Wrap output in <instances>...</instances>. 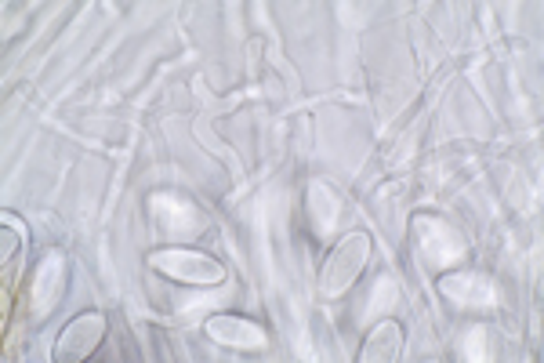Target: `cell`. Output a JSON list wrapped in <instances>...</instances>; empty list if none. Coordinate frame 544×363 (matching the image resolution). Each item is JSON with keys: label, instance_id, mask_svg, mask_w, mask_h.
Masks as SVG:
<instances>
[{"label": "cell", "instance_id": "obj_4", "mask_svg": "<svg viewBox=\"0 0 544 363\" xmlns=\"http://www.w3.org/2000/svg\"><path fill=\"white\" fill-rule=\"evenodd\" d=\"M207 331H211V338L229 345H262V334L254 331L247 320H236V316H214Z\"/></svg>", "mask_w": 544, "mask_h": 363}, {"label": "cell", "instance_id": "obj_3", "mask_svg": "<svg viewBox=\"0 0 544 363\" xmlns=\"http://www.w3.org/2000/svg\"><path fill=\"white\" fill-rule=\"evenodd\" d=\"M98 338H102V316H80L77 324L62 334L59 356H66V360L73 356V360H80V356H88L91 349H95Z\"/></svg>", "mask_w": 544, "mask_h": 363}, {"label": "cell", "instance_id": "obj_1", "mask_svg": "<svg viewBox=\"0 0 544 363\" xmlns=\"http://www.w3.org/2000/svg\"><path fill=\"white\" fill-rule=\"evenodd\" d=\"M164 273L182 276V280H196V284H211V280H222V265L207 255H196V251H164V255L153 258Z\"/></svg>", "mask_w": 544, "mask_h": 363}, {"label": "cell", "instance_id": "obj_2", "mask_svg": "<svg viewBox=\"0 0 544 363\" xmlns=\"http://www.w3.org/2000/svg\"><path fill=\"white\" fill-rule=\"evenodd\" d=\"M363 255H367V240H363V236H349L331 255V262H327V280H323V287H327V291H341V287L352 280V273L360 269Z\"/></svg>", "mask_w": 544, "mask_h": 363}, {"label": "cell", "instance_id": "obj_5", "mask_svg": "<svg viewBox=\"0 0 544 363\" xmlns=\"http://www.w3.org/2000/svg\"><path fill=\"white\" fill-rule=\"evenodd\" d=\"M381 349H385V360H392V356L399 353L396 324H381L378 331H374V338H370L367 349H363V360H381Z\"/></svg>", "mask_w": 544, "mask_h": 363}, {"label": "cell", "instance_id": "obj_6", "mask_svg": "<svg viewBox=\"0 0 544 363\" xmlns=\"http://www.w3.org/2000/svg\"><path fill=\"white\" fill-rule=\"evenodd\" d=\"M443 287H465V295H454L457 302H479L476 295H483L486 302H494V287H490V280H483V276H450V280H443Z\"/></svg>", "mask_w": 544, "mask_h": 363}]
</instances>
